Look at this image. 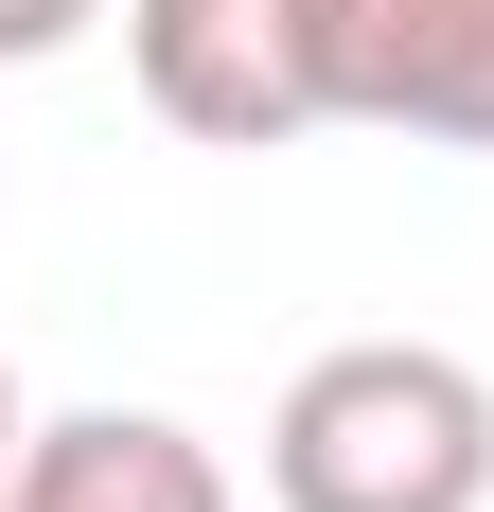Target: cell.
Here are the masks:
<instances>
[{
	"instance_id": "obj_1",
	"label": "cell",
	"mask_w": 494,
	"mask_h": 512,
	"mask_svg": "<svg viewBox=\"0 0 494 512\" xmlns=\"http://www.w3.org/2000/svg\"><path fill=\"white\" fill-rule=\"evenodd\" d=\"M283 512H494V371L442 336H336L265 407Z\"/></svg>"
},
{
	"instance_id": "obj_2",
	"label": "cell",
	"mask_w": 494,
	"mask_h": 512,
	"mask_svg": "<svg viewBox=\"0 0 494 512\" xmlns=\"http://www.w3.org/2000/svg\"><path fill=\"white\" fill-rule=\"evenodd\" d=\"M124 71L177 142H318L336 106H318V0H124Z\"/></svg>"
},
{
	"instance_id": "obj_3",
	"label": "cell",
	"mask_w": 494,
	"mask_h": 512,
	"mask_svg": "<svg viewBox=\"0 0 494 512\" xmlns=\"http://www.w3.org/2000/svg\"><path fill=\"white\" fill-rule=\"evenodd\" d=\"M318 106L494 159V0H318Z\"/></svg>"
},
{
	"instance_id": "obj_4",
	"label": "cell",
	"mask_w": 494,
	"mask_h": 512,
	"mask_svg": "<svg viewBox=\"0 0 494 512\" xmlns=\"http://www.w3.org/2000/svg\"><path fill=\"white\" fill-rule=\"evenodd\" d=\"M0 512H247V495L177 407H53L0 477Z\"/></svg>"
},
{
	"instance_id": "obj_5",
	"label": "cell",
	"mask_w": 494,
	"mask_h": 512,
	"mask_svg": "<svg viewBox=\"0 0 494 512\" xmlns=\"http://www.w3.org/2000/svg\"><path fill=\"white\" fill-rule=\"evenodd\" d=\"M89 18H106V0H0V71H36V53H71Z\"/></svg>"
},
{
	"instance_id": "obj_6",
	"label": "cell",
	"mask_w": 494,
	"mask_h": 512,
	"mask_svg": "<svg viewBox=\"0 0 494 512\" xmlns=\"http://www.w3.org/2000/svg\"><path fill=\"white\" fill-rule=\"evenodd\" d=\"M18 442H36V407H18V371H0V477H18Z\"/></svg>"
}]
</instances>
